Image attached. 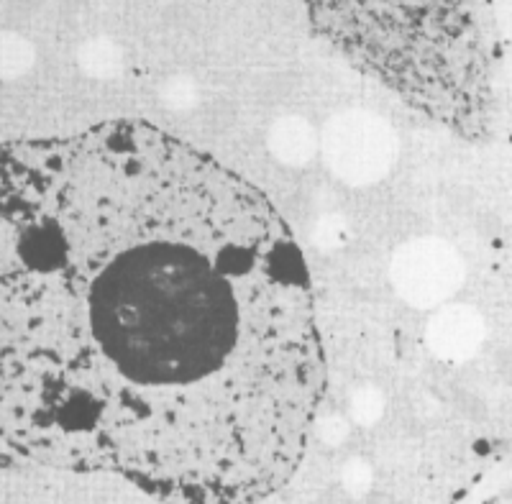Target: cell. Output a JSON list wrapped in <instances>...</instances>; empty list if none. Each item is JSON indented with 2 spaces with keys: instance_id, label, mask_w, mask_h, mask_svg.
<instances>
[{
  "instance_id": "1",
  "label": "cell",
  "mask_w": 512,
  "mask_h": 504,
  "mask_svg": "<svg viewBox=\"0 0 512 504\" xmlns=\"http://www.w3.org/2000/svg\"><path fill=\"white\" fill-rule=\"evenodd\" d=\"M326 361L254 185L146 123L0 144V438L159 504H256L303 461Z\"/></svg>"
}]
</instances>
